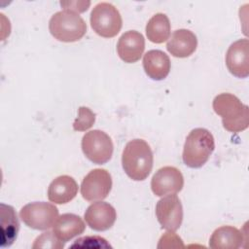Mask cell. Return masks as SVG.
Wrapping results in <instances>:
<instances>
[{"label": "cell", "instance_id": "1", "mask_svg": "<svg viewBox=\"0 0 249 249\" xmlns=\"http://www.w3.org/2000/svg\"><path fill=\"white\" fill-rule=\"evenodd\" d=\"M153 152L143 139H133L126 143L122 154V165L125 174L134 181L145 180L153 168Z\"/></svg>", "mask_w": 249, "mask_h": 249}, {"label": "cell", "instance_id": "2", "mask_svg": "<svg viewBox=\"0 0 249 249\" xmlns=\"http://www.w3.org/2000/svg\"><path fill=\"white\" fill-rule=\"evenodd\" d=\"M214 112L222 118V124L230 132H240L248 127L249 108L231 93H220L213 99Z\"/></svg>", "mask_w": 249, "mask_h": 249}, {"label": "cell", "instance_id": "3", "mask_svg": "<svg viewBox=\"0 0 249 249\" xmlns=\"http://www.w3.org/2000/svg\"><path fill=\"white\" fill-rule=\"evenodd\" d=\"M215 149L212 133L205 128L193 129L187 136L182 159L184 163L191 168H199L206 163Z\"/></svg>", "mask_w": 249, "mask_h": 249}, {"label": "cell", "instance_id": "4", "mask_svg": "<svg viewBox=\"0 0 249 249\" xmlns=\"http://www.w3.org/2000/svg\"><path fill=\"white\" fill-rule=\"evenodd\" d=\"M49 30L56 40L71 43L84 37L87 32V24L79 14L63 10L52 16L49 21Z\"/></svg>", "mask_w": 249, "mask_h": 249}, {"label": "cell", "instance_id": "5", "mask_svg": "<svg viewBox=\"0 0 249 249\" xmlns=\"http://www.w3.org/2000/svg\"><path fill=\"white\" fill-rule=\"evenodd\" d=\"M89 20L93 31L104 38L115 37L123 25L119 10L108 2L96 4L90 13Z\"/></svg>", "mask_w": 249, "mask_h": 249}, {"label": "cell", "instance_id": "6", "mask_svg": "<svg viewBox=\"0 0 249 249\" xmlns=\"http://www.w3.org/2000/svg\"><path fill=\"white\" fill-rule=\"evenodd\" d=\"M19 217L27 227L45 231L55 223L58 218V209L53 203L35 201L24 205L19 211Z\"/></svg>", "mask_w": 249, "mask_h": 249}, {"label": "cell", "instance_id": "7", "mask_svg": "<svg viewBox=\"0 0 249 249\" xmlns=\"http://www.w3.org/2000/svg\"><path fill=\"white\" fill-rule=\"evenodd\" d=\"M81 146L85 156L96 164H103L109 161L114 151L111 137L99 129L87 132L82 138Z\"/></svg>", "mask_w": 249, "mask_h": 249}, {"label": "cell", "instance_id": "8", "mask_svg": "<svg viewBox=\"0 0 249 249\" xmlns=\"http://www.w3.org/2000/svg\"><path fill=\"white\" fill-rule=\"evenodd\" d=\"M112 189V177L109 171L95 168L89 171L81 184V195L88 201H98L107 197Z\"/></svg>", "mask_w": 249, "mask_h": 249}, {"label": "cell", "instance_id": "9", "mask_svg": "<svg viewBox=\"0 0 249 249\" xmlns=\"http://www.w3.org/2000/svg\"><path fill=\"white\" fill-rule=\"evenodd\" d=\"M156 216L162 229L177 231L183 221V206L179 197L173 194L160 198L156 205Z\"/></svg>", "mask_w": 249, "mask_h": 249}, {"label": "cell", "instance_id": "10", "mask_svg": "<svg viewBox=\"0 0 249 249\" xmlns=\"http://www.w3.org/2000/svg\"><path fill=\"white\" fill-rule=\"evenodd\" d=\"M184 177L181 171L174 166H163L152 177L151 189L158 196L176 194L183 189Z\"/></svg>", "mask_w": 249, "mask_h": 249}, {"label": "cell", "instance_id": "11", "mask_svg": "<svg viewBox=\"0 0 249 249\" xmlns=\"http://www.w3.org/2000/svg\"><path fill=\"white\" fill-rule=\"evenodd\" d=\"M248 47L247 39H239L229 47L226 53L227 68L237 78H246L249 75Z\"/></svg>", "mask_w": 249, "mask_h": 249}, {"label": "cell", "instance_id": "12", "mask_svg": "<svg viewBox=\"0 0 249 249\" xmlns=\"http://www.w3.org/2000/svg\"><path fill=\"white\" fill-rule=\"evenodd\" d=\"M84 218L90 229L103 231L109 230L117 219L115 208L104 201L91 203L86 210Z\"/></svg>", "mask_w": 249, "mask_h": 249}, {"label": "cell", "instance_id": "13", "mask_svg": "<svg viewBox=\"0 0 249 249\" xmlns=\"http://www.w3.org/2000/svg\"><path fill=\"white\" fill-rule=\"evenodd\" d=\"M145 50L144 36L136 30L124 32L118 41L117 53L126 63H134L140 59Z\"/></svg>", "mask_w": 249, "mask_h": 249}, {"label": "cell", "instance_id": "14", "mask_svg": "<svg viewBox=\"0 0 249 249\" xmlns=\"http://www.w3.org/2000/svg\"><path fill=\"white\" fill-rule=\"evenodd\" d=\"M197 47L196 36L189 29H177L169 38L166 49L175 57H188L193 54Z\"/></svg>", "mask_w": 249, "mask_h": 249}, {"label": "cell", "instance_id": "15", "mask_svg": "<svg viewBox=\"0 0 249 249\" xmlns=\"http://www.w3.org/2000/svg\"><path fill=\"white\" fill-rule=\"evenodd\" d=\"M78 193L75 179L68 175H61L53 179L48 188V198L55 204H65L71 201Z\"/></svg>", "mask_w": 249, "mask_h": 249}, {"label": "cell", "instance_id": "16", "mask_svg": "<svg viewBox=\"0 0 249 249\" xmlns=\"http://www.w3.org/2000/svg\"><path fill=\"white\" fill-rule=\"evenodd\" d=\"M143 68L149 78L156 81L163 80L170 71V59L160 50L148 51L143 56Z\"/></svg>", "mask_w": 249, "mask_h": 249}, {"label": "cell", "instance_id": "17", "mask_svg": "<svg viewBox=\"0 0 249 249\" xmlns=\"http://www.w3.org/2000/svg\"><path fill=\"white\" fill-rule=\"evenodd\" d=\"M85 229L86 225L80 216L65 213L56 219L53 226V232L59 240L67 242L73 237L83 233Z\"/></svg>", "mask_w": 249, "mask_h": 249}, {"label": "cell", "instance_id": "18", "mask_svg": "<svg viewBox=\"0 0 249 249\" xmlns=\"http://www.w3.org/2000/svg\"><path fill=\"white\" fill-rule=\"evenodd\" d=\"M244 242L243 233L231 226L216 229L209 239V247L213 249H237Z\"/></svg>", "mask_w": 249, "mask_h": 249}, {"label": "cell", "instance_id": "19", "mask_svg": "<svg viewBox=\"0 0 249 249\" xmlns=\"http://www.w3.org/2000/svg\"><path fill=\"white\" fill-rule=\"evenodd\" d=\"M1 207V247H9L17 239L19 222L13 206L2 203Z\"/></svg>", "mask_w": 249, "mask_h": 249}, {"label": "cell", "instance_id": "20", "mask_svg": "<svg viewBox=\"0 0 249 249\" xmlns=\"http://www.w3.org/2000/svg\"><path fill=\"white\" fill-rule=\"evenodd\" d=\"M170 28V21L167 16L158 13L149 19L146 25L147 38L152 43L161 44L169 38Z\"/></svg>", "mask_w": 249, "mask_h": 249}, {"label": "cell", "instance_id": "21", "mask_svg": "<svg viewBox=\"0 0 249 249\" xmlns=\"http://www.w3.org/2000/svg\"><path fill=\"white\" fill-rule=\"evenodd\" d=\"M95 122V114L88 107L81 106L78 111V117L73 123L75 131H86L89 129Z\"/></svg>", "mask_w": 249, "mask_h": 249}, {"label": "cell", "instance_id": "22", "mask_svg": "<svg viewBox=\"0 0 249 249\" xmlns=\"http://www.w3.org/2000/svg\"><path fill=\"white\" fill-rule=\"evenodd\" d=\"M64 247V242L59 240L55 234L52 231L43 232L41 235H39L32 245L33 249L36 248H52V249H60Z\"/></svg>", "mask_w": 249, "mask_h": 249}, {"label": "cell", "instance_id": "23", "mask_svg": "<svg viewBox=\"0 0 249 249\" xmlns=\"http://www.w3.org/2000/svg\"><path fill=\"white\" fill-rule=\"evenodd\" d=\"M173 247H184L182 239L173 231L165 232L160 239L158 248H173Z\"/></svg>", "mask_w": 249, "mask_h": 249}, {"label": "cell", "instance_id": "24", "mask_svg": "<svg viewBox=\"0 0 249 249\" xmlns=\"http://www.w3.org/2000/svg\"><path fill=\"white\" fill-rule=\"evenodd\" d=\"M60 5L64 7V10H69L75 13H83L88 10L90 2H84V1H67V2H60Z\"/></svg>", "mask_w": 249, "mask_h": 249}]
</instances>
